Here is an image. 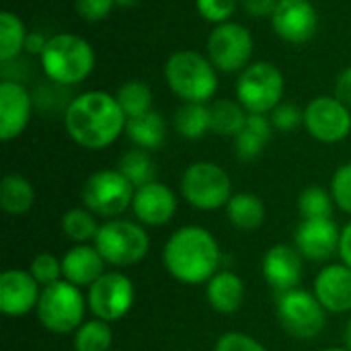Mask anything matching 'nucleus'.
Instances as JSON below:
<instances>
[{"label":"nucleus","instance_id":"nucleus-1","mask_svg":"<svg viewBox=\"0 0 351 351\" xmlns=\"http://www.w3.org/2000/svg\"><path fill=\"white\" fill-rule=\"evenodd\" d=\"M128 117L123 115L115 95L107 90H86L74 97L64 113L68 136L86 150L109 148L125 134Z\"/></svg>","mask_w":351,"mask_h":351},{"label":"nucleus","instance_id":"nucleus-2","mask_svg":"<svg viewBox=\"0 0 351 351\" xmlns=\"http://www.w3.org/2000/svg\"><path fill=\"white\" fill-rule=\"evenodd\" d=\"M220 245L214 234L202 226H183L175 230L162 249L167 271L181 284H208L220 271Z\"/></svg>","mask_w":351,"mask_h":351},{"label":"nucleus","instance_id":"nucleus-3","mask_svg":"<svg viewBox=\"0 0 351 351\" xmlns=\"http://www.w3.org/2000/svg\"><path fill=\"white\" fill-rule=\"evenodd\" d=\"M43 74L64 86L80 84L95 70V49L93 45L74 33L51 35L43 53L39 56Z\"/></svg>","mask_w":351,"mask_h":351},{"label":"nucleus","instance_id":"nucleus-4","mask_svg":"<svg viewBox=\"0 0 351 351\" xmlns=\"http://www.w3.org/2000/svg\"><path fill=\"white\" fill-rule=\"evenodd\" d=\"M165 80L183 103H208L218 90V74L208 56L181 49L169 56Z\"/></svg>","mask_w":351,"mask_h":351},{"label":"nucleus","instance_id":"nucleus-5","mask_svg":"<svg viewBox=\"0 0 351 351\" xmlns=\"http://www.w3.org/2000/svg\"><path fill=\"white\" fill-rule=\"evenodd\" d=\"M86 298L82 290L66 280H60L51 286L41 288L39 304H37V319L39 323L56 335L74 333L84 323L86 313Z\"/></svg>","mask_w":351,"mask_h":351},{"label":"nucleus","instance_id":"nucleus-6","mask_svg":"<svg viewBox=\"0 0 351 351\" xmlns=\"http://www.w3.org/2000/svg\"><path fill=\"white\" fill-rule=\"evenodd\" d=\"M105 263L115 267H130L140 263L150 251V239L142 224L113 218L99 226L93 241Z\"/></svg>","mask_w":351,"mask_h":351},{"label":"nucleus","instance_id":"nucleus-7","mask_svg":"<svg viewBox=\"0 0 351 351\" xmlns=\"http://www.w3.org/2000/svg\"><path fill=\"white\" fill-rule=\"evenodd\" d=\"M181 193L185 202L202 212L226 208L232 197L230 175L214 162H193L181 177Z\"/></svg>","mask_w":351,"mask_h":351},{"label":"nucleus","instance_id":"nucleus-8","mask_svg":"<svg viewBox=\"0 0 351 351\" xmlns=\"http://www.w3.org/2000/svg\"><path fill=\"white\" fill-rule=\"evenodd\" d=\"M286 80L271 62L249 64L237 80V101L249 113H271L284 97Z\"/></svg>","mask_w":351,"mask_h":351},{"label":"nucleus","instance_id":"nucleus-9","mask_svg":"<svg viewBox=\"0 0 351 351\" xmlns=\"http://www.w3.org/2000/svg\"><path fill=\"white\" fill-rule=\"evenodd\" d=\"M134 193L136 187L117 169H103L93 173L80 191L84 208L107 220L119 218L128 208H132Z\"/></svg>","mask_w":351,"mask_h":351},{"label":"nucleus","instance_id":"nucleus-10","mask_svg":"<svg viewBox=\"0 0 351 351\" xmlns=\"http://www.w3.org/2000/svg\"><path fill=\"white\" fill-rule=\"evenodd\" d=\"M276 313L284 331L296 339H315L327 323V311L317 296L300 288L280 292Z\"/></svg>","mask_w":351,"mask_h":351},{"label":"nucleus","instance_id":"nucleus-11","mask_svg":"<svg viewBox=\"0 0 351 351\" xmlns=\"http://www.w3.org/2000/svg\"><path fill=\"white\" fill-rule=\"evenodd\" d=\"M255 41L251 31L234 21L216 25L206 41V56L216 70L232 74L243 72L253 58Z\"/></svg>","mask_w":351,"mask_h":351},{"label":"nucleus","instance_id":"nucleus-12","mask_svg":"<svg viewBox=\"0 0 351 351\" xmlns=\"http://www.w3.org/2000/svg\"><path fill=\"white\" fill-rule=\"evenodd\" d=\"M134 282L121 271H105L86 294V302L95 319L115 323L123 319L134 304Z\"/></svg>","mask_w":351,"mask_h":351},{"label":"nucleus","instance_id":"nucleus-13","mask_svg":"<svg viewBox=\"0 0 351 351\" xmlns=\"http://www.w3.org/2000/svg\"><path fill=\"white\" fill-rule=\"evenodd\" d=\"M306 132L323 142L337 144L351 134V111L337 97L319 95L304 107Z\"/></svg>","mask_w":351,"mask_h":351},{"label":"nucleus","instance_id":"nucleus-14","mask_svg":"<svg viewBox=\"0 0 351 351\" xmlns=\"http://www.w3.org/2000/svg\"><path fill=\"white\" fill-rule=\"evenodd\" d=\"M271 27L288 43H306L317 35L319 14L311 0H278Z\"/></svg>","mask_w":351,"mask_h":351},{"label":"nucleus","instance_id":"nucleus-15","mask_svg":"<svg viewBox=\"0 0 351 351\" xmlns=\"http://www.w3.org/2000/svg\"><path fill=\"white\" fill-rule=\"evenodd\" d=\"M33 99L19 80L6 78L0 82V138L10 142L19 138L31 121Z\"/></svg>","mask_w":351,"mask_h":351},{"label":"nucleus","instance_id":"nucleus-16","mask_svg":"<svg viewBox=\"0 0 351 351\" xmlns=\"http://www.w3.org/2000/svg\"><path fill=\"white\" fill-rule=\"evenodd\" d=\"M341 230L331 218L302 220L294 232L296 249L311 261H327L339 253Z\"/></svg>","mask_w":351,"mask_h":351},{"label":"nucleus","instance_id":"nucleus-17","mask_svg":"<svg viewBox=\"0 0 351 351\" xmlns=\"http://www.w3.org/2000/svg\"><path fill=\"white\" fill-rule=\"evenodd\" d=\"M39 284L25 269H6L0 276V311L6 317H25L39 304Z\"/></svg>","mask_w":351,"mask_h":351},{"label":"nucleus","instance_id":"nucleus-18","mask_svg":"<svg viewBox=\"0 0 351 351\" xmlns=\"http://www.w3.org/2000/svg\"><path fill=\"white\" fill-rule=\"evenodd\" d=\"M132 212L144 226H165L177 212V195L160 181L148 183L136 189Z\"/></svg>","mask_w":351,"mask_h":351},{"label":"nucleus","instance_id":"nucleus-19","mask_svg":"<svg viewBox=\"0 0 351 351\" xmlns=\"http://www.w3.org/2000/svg\"><path fill=\"white\" fill-rule=\"evenodd\" d=\"M263 278L265 282L278 290V292H288L298 288L302 280V255L296 247L292 245H274L265 257H263Z\"/></svg>","mask_w":351,"mask_h":351},{"label":"nucleus","instance_id":"nucleus-20","mask_svg":"<svg viewBox=\"0 0 351 351\" xmlns=\"http://www.w3.org/2000/svg\"><path fill=\"white\" fill-rule=\"evenodd\" d=\"M317 300L327 313L341 315L351 311V269L346 263L327 265L317 274L315 292Z\"/></svg>","mask_w":351,"mask_h":351},{"label":"nucleus","instance_id":"nucleus-21","mask_svg":"<svg viewBox=\"0 0 351 351\" xmlns=\"http://www.w3.org/2000/svg\"><path fill=\"white\" fill-rule=\"evenodd\" d=\"M105 265L95 245H74L62 257V278L78 288H90L105 274Z\"/></svg>","mask_w":351,"mask_h":351},{"label":"nucleus","instance_id":"nucleus-22","mask_svg":"<svg viewBox=\"0 0 351 351\" xmlns=\"http://www.w3.org/2000/svg\"><path fill=\"white\" fill-rule=\"evenodd\" d=\"M206 300L216 313L232 315L245 302V284L234 271H218L206 284Z\"/></svg>","mask_w":351,"mask_h":351},{"label":"nucleus","instance_id":"nucleus-23","mask_svg":"<svg viewBox=\"0 0 351 351\" xmlns=\"http://www.w3.org/2000/svg\"><path fill=\"white\" fill-rule=\"evenodd\" d=\"M125 136L136 144V148L142 150H156L165 144L167 138V125L158 111H148L140 117H132L125 123Z\"/></svg>","mask_w":351,"mask_h":351},{"label":"nucleus","instance_id":"nucleus-24","mask_svg":"<svg viewBox=\"0 0 351 351\" xmlns=\"http://www.w3.org/2000/svg\"><path fill=\"white\" fill-rule=\"evenodd\" d=\"M35 204V189L29 179L19 173L4 175L0 183V206L6 214H27Z\"/></svg>","mask_w":351,"mask_h":351},{"label":"nucleus","instance_id":"nucleus-25","mask_svg":"<svg viewBox=\"0 0 351 351\" xmlns=\"http://www.w3.org/2000/svg\"><path fill=\"white\" fill-rule=\"evenodd\" d=\"M226 216L241 230H257L265 220L263 199L255 193H234L226 204Z\"/></svg>","mask_w":351,"mask_h":351},{"label":"nucleus","instance_id":"nucleus-26","mask_svg":"<svg viewBox=\"0 0 351 351\" xmlns=\"http://www.w3.org/2000/svg\"><path fill=\"white\" fill-rule=\"evenodd\" d=\"M210 117L214 134L224 138H237L247 125L249 111L239 101L218 99L210 105Z\"/></svg>","mask_w":351,"mask_h":351},{"label":"nucleus","instance_id":"nucleus-27","mask_svg":"<svg viewBox=\"0 0 351 351\" xmlns=\"http://www.w3.org/2000/svg\"><path fill=\"white\" fill-rule=\"evenodd\" d=\"M177 134L187 140H199L212 132V117L208 103H183L173 117Z\"/></svg>","mask_w":351,"mask_h":351},{"label":"nucleus","instance_id":"nucleus-28","mask_svg":"<svg viewBox=\"0 0 351 351\" xmlns=\"http://www.w3.org/2000/svg\"><path fill=\"white\" fill-rule=\"evenodd\" d=\"M27 27L19 14L10 10L0 12V62L10 64L25 51Z\"/></svg>","mask_w":351,"mask_h":351},{"label":"nucleus","instance_id":"nucleus-29","mask_svg":"<svg viewBox=\"0 0 351 351\" xmlns=\"http://www.w3.org/2000/svg\"><path fill=\"white\" fill-rule=\"evenodd\" d=\"M117 171L138 189L144 187L148 183L156 181V165L150 156L148 150L142 148H132L128 152H123V156L119 158V167Z\"/></svg>","mask_w":351,"mask_h":351},{"label":"nucleus","instance_id":"nucleus-30","mask_svg":"<svg viewBox=\"0 0 351 351\" xmlns=\"http://www.w3.org/2000/svg\"><path fill=\"white\" fill-rule=\"evenodd\" d=\"M115 99H117V103H119V107L128 119L140 117V115L152 111V88L144 80L123 82L117 88Z\"/></svg>","mask_w":351,"mask_h":351},{"label":"nucleus","instance_id":"nucleus-31","mask_svg":"<svg viewBox=\"0 0 351 351\" xmlns=\"http://www.w3.org/2000/svg\"><path fill=\"white\" fill-rule=\"evenodd\" d=\"M99 226L97 216L86 208H72L62 216V232L76 245H88V241H95Z\"/></svg>","mask_w":351,"mask_h":351},{"label":"nucleus","instance_id":"nucleus-32","mask_svg":"<svg viewBox=\"0 0 351 351\" xmlns=\"http://www.w3.org/2000/svg\"><path fill=\"white\" fill-rule=\"evenodd\" d=\"M113 333L109 323L101 319L84 321L74 331V351H111Z\"/></svg>","mask_w":351,"mask_h":351},{"label":"nucleus","instance_id":"nucleus-33","mask_svg":"<svg viewBox=\"0 0 351 351\" xmlns=\"http://www.w3.org/2000/svg\"><path fill=\"white\" fill-rule=\"evenodd\" d=\"M333 206H335V202H333L331 191H327L319 185H311V187L302 189V193L298 197V212H300L302 220L331 218Z\"/></svg>","mask_w":351,"mask_h":351},{"label":"nucleus","instance_id":"nucleus-34","mask_svg":"<svg viewBox=\"0 0 351 351\" xmlns=\"http://www.w3.org/2000/svg\"><path fill=\"white\" fill-rule=\"evenodd\" d=\"M29 271L37 280V284L43 286V288L45 286H51V284H56L60 280H64L62 278V259H58L51 253H39V255H35L33 261H31V265H29Z\"/></svg>","mask_w":351,"mask_h":351},{"label":"nucleus","instance_id":"nucleus-35","mask_svg":"<svg viewBox=\"0 0 351 351\" xmlns=\"http://www.w3.org/2000/svg\"><path fill=\"white\" fill-rule=\"evenodd\" d=\"M239 2L241 0H195V8L208 23L222 25L232 19Z\"/></svg>","mask_w":351,"mask_h":351},{"label":"nucleus","instance_id":"nucleus-36","mask_svg":"<svg viewBox=\"0 0 351 351\" xmlns=\"http://www.w3.org/2000/svg\"><path fill=\"white\" fill-rule=\"evenodd\" d=\"M331 195L335 206L351 216V162L341 165L331 181Z\"/></svg>","mask_w":351,"mask_h":351},{"label":"nucleus","instance_id":"nucleus-37","mask_svg":"<svg viewBox=\"0 0 351 351\" xmlns=\"http://www.w3.org/2000/svg\"><path fill=\"white\" fill-rule=\"evenodd\" d=\"M274 130L278 132H294L296 128L304 125V109L294 103H280L269 115Z\"/></svg>","mask_w":351,"mask_h":351},{"label":"nucleus","instance_id":"nucleus-38","mask_svg":"<svg viewBox=\"0 0 351 351\" xmlns=\"http://www.w3.org/2000/svg\"><path fill=\"white\" fill-rule=\"evenodd\" d=\"M214 351H267L265 346H261L257 339H253L247 333L241 331H228L218 341Z\"/></svg>","mask_w":351,"mask_h":351},{"label":"nucleus","instance_id":"nucleus-39","mask_svg":"<svg viewBox=\"0 0 351 351\" xmlns=\"http://www.w3.org/2000/svg\"><path fill=\"white\" fill-rule=\"evenodd\" d=\"M265 140L263 138H259L257 134H253V132H249L247 128L234 138V152H237V156L241 158V160H245V162H251V160H255L261 152H263V148H265Z\"/></svg>","mask_w":351,"mask_h":351},{"label":"nucleus","instance_id":"nucleus-40","mask_svg":"<svg viewBox=\"0 0 351 351\" xmlns=\"http://www.w3.org/2000/svg\"><path fill=\"white\" fill-rule=\"evenodd\" d=\"M115 0H74V8L80 19L88 23H99L111 14Z\"/></svg>","mask_w":351,"mask_h":351},{"label":"nucleus","instance_id":"nucleus-41","mask_svg":"<svg viewBox=\"0 0 351 351\" xmlns=\"http://www.w3.org/2000/svg\"><path fill=\"white\" fill-rule=\"evenodd\" d=\"M249 132L257 134L259 138H263L265 142L271 140V134H274V123L271 119L267 117V113H249L247 117V125H245Z\"/></svg>","mask_w":351,"mask_h":351},{"label":"nucleus","instance_id":"nucleus-42","mask_svg":"<svg viewBox=\"0 0 351 351\" xmlns=\"http://www.w3.org/2000/svg\"><path fill=\"white\" fill-rule=\"evenodd\" d=\"M241 6L253 19H261V16L271 19L274 10L278 6V0H241Z\"/></svg>","mask_w":351,"mask_h":351},{"label":"nucleus","instance_id":"nucleus-43","mask_svg":"<svg viewBox=\"0 0 351 351\" xmlns=\"http://www.w3.org/2000/svg\"><path fill=\"white\" fill-rule=\"evenodd\" d=\"M335 97L351 109V66H348L335 82Z\"/></svg>","mask_w":351,"mask_h":351},{"label":"nucleus","instance_id":"nucleus-44","mask_svg":"<svg viewBox=\"0 0 351 351\" xmlns=\"http://www.w3.org/2000/svg\"><path fill=\"white\" fill-rule=\"evenodd\" d=\"M49 37H45L41 31H29L27 33V41H25V53L29 56H41L45 45H47Z\"/></svg>","mask_w":351,"mask_h":351},{"label":"nucleus","instance_id":"nucleus-45","mask_svg":"<svg viewBox=\"0 0 351 351\" xmlns=\"http://www.w3.org/2000/svg\"><path fill=\"white\" fill-rule=\"evenodd\" d=\"M339 257L341 261L351 269V220L341 230V241H339Z\"/></svg>","mask_w":351,"mask_h":351},{"label":"nucleus","instance_id":"nucleus-46","mask_svg":"<svg viewBox=\"0 0 351 351\" xmlns=\"http://www.w3.org/2000/svg\"><path fill=\"white\" fill-rule=\"evenodd\" d=\"M343 343H346V350L351 351V319L348 321L346 329H343Z\"/></svg>","mask_w":351,"mask_h":351},{"label":"nucleus","instance_id":"nucleus-47","mask_svg":"<svg viewBox=\"0 0 351 351\" xmlns=\"http://www.w3.org/2000/svg\"><path fill=\"white\" fill-rule=\"evenodd\" d=\"M140 0H115V6H121V8H130V6H136Z\"/></svg>","mask_w":351,"mask_h":351},{"label":"nucleus","instance_id":"nucleus-48","mask_svg":"<svg viewBox=\"0 0 351 351\" xmlns=\"http://www.w3.org/2000/svg\"><path fill=\"white\" fill-rule=\"evenodd\" d=\"M321 351H350V350H346V348H329V350H321Z\"/></svg>","mask_w":351,"mask_h":351}]
</instances>
